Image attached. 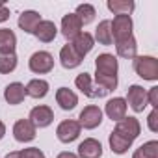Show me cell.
<instances>
[{"instance_id":"obj_1","label":"cell","mask_w":158,"mask_h":158,"mask_svg":"<svg viewBox=\"0 0 158 158\" xmlns=\"http://www.w3.org/2000/svg\"><path fill=\"white\" fill-rule=\"evenodd\" d=\"M134 71L143 80H158V60L154 56H136L132 60Z\"/></svg>"},{"instance_id":"obj_2","label":"cell","mask_w":158,"mask_h":158,"mask_svg":"<svg viewBox=\"0 0 158 158\" xmlns=\"http://www.w3.org/2000/svg\"><path fill=\"white\" fill-rule=\"evenodd\" d=\"M28 67H30V71L35 73V74H47V73H50V71L54 69V58H52V54L47 52V50H37V52H34V54L30 56Z\"/></svg>"},{"instance_id":"obj_3","label":"cell","mask_w":158,"mask_h":158,"mask_svg":"<svg viewBox=\"0 0 158 158\" xmlns=\"http://www.w3.org/2000/svg\"><path fill=\"white\" fill-rule=\"evenodd\" d=\"M74 84H76L78 89H80L86 97H89V99H102V97L108 95V91L102 89L101 86H93L91 76L88 73H80V74H78L76 80H74Z\"/></svg>"},{"instance_id":"obj_4","label":"cell","mask_w":158,"mask_h":158,"mask_svg":"<svg viewBox=\"0 0 158 158\" xmlns=\"http://www.w3.org/2000/svg\"><path fill=\"white\" fill-rule=\"evenodd\" d=\"M102 123V110L95 104H89L86 106L80 115H78V125H80V128H88V130H93L97 128L99 125Z\"/></svg>"},{"instance_id":"obj_5","label":"cell","mask_w":158,"mask_h":158,"mask_svg":"<svg viewBox=\"0 0 158 158\" xmlns=\"http://www.w3.org/2000/svg\"><path fill=\"white\" fill-rule=\"evenodd\" d=\"M110 28H112L114 41L130 37L132 35V19H130V15H115L114 21H110Z\"/></svg>"},{"instance_id":"obj_6","label":"cell","mask_w":158,"mask_h":158,"mask_svg":"<svg viewBox=\"0 0 158 158\" xmlns=\"http://www.w3.org/2000/svg\"><path fill=\"white\" fill-rule=\"evenodd\" d=\"M80 125H78V121H74V119H65V121H61L60 125H58V128H56V136H58V139L61 141V143H71V141H74L78 136H80Z\"/></svg>"},{"instance_id":"obj_7","label":"cell","mask_w":158,"mask_h":158,"mask_svg":"<svg viewBox=\"0 0 158 158\" xmlns=\"http://www.w3.org/2000/svg\"><path fill=\"white\" fill-rule=\"evenodd\" d=\"M114 132H117V134L125 136L127 139L134 141V139L139 136V132H141V125H139V121H138L136 117H123L121 121L115 123Z\"/></svg>"},{"instance_id":"obj_8","label":"cell","mask_w":158,"mask_h":158,"mask_svg":"<svg viewBox=\"0 0 158 158\" xmlns=\"http://www.w3.org/2000/svg\"><path fill=\"white\" fill-rule=\"evenodd\" d=\"M127 104L134 110V112H143L145 106H147V91L138 86V84H132L127 91Z\"/></svg>"},{"instance_id":"obj_9","label":"cell","mask_w":158,"mask_h":158,"mask_svg":"<svg viewBox=\"0 0 158 158\" xmlns=\"http://www.w3.org/2000/svg\"><path fill=\"white\" fill-rule=\"evenodd\" d=\"M28 121H30L35 128H45V127H48V125L54 121V112H52L50 106H45V104L35 106V108H32Z\"/></svg>"},{"instance_id":"obj_10","label":"cell","mask_w":158,"mask_h":158,"mask_svg":"<svg viewBox=\"0 0 158 158\" xmlns=\"http://www.w3.org/2000/svg\"><path fill=\"white\" fill-rule=\"evenodd\" d=\"M95 69L97 73L101 74H110V76H117V69H119V63H117V58L114 54H108V52H102L95 58Z\"/></svg>"},{"instance_id":"obj_11","label":"cell","mask_w":158,"mask_h":158,"mask_svg":"<svg viewBox=\"0 0 158 158\" xmlns=\"http://www.w3.org/2000/svg\"><path fill=\"white\" fill-rule=\"evenodd\" d=\"M61 34L69 41H73L78 34H82V23L78 21V17L74 13L63 15V19H61Z\"/></svg>"},{"instance_id":"obj_12","label":"cell","mask_w":158,"mask_h":158,"mask_svg":"<svg viewBox=\"0 0 158 158\" xmlns=\"http://www.w3.org/2000/svg\"><path fill=\"white\" fill-rule=\"evenodd\" d=\"M78 158H101L102 156V145L95 138H86L78 145Z\"/></svg>"},{"instance_id":"obj_13","label":"cell","mask_w":158,"mask_h":158,"mask_svg":"<svg viewBox=\"0 0 158 158\" xmlns=\"http://www.w3.org/2000/svg\"><path fill=\"white\" fill-rule=\"evenodd\" d=\"M13 138L21 143H28L35 138V127L28 119H19L13 125Z\"/></svg>"},{"instance_id":"obj_14","label":"cell","mask_w":158,"mask_h":158,"mask_svg":"<svg viewBox=\"0 0 158 158\" xmlns=\"http://www.w3.org/2000/svg\"><path fill=\"white\" fill-rule=\"evenodd\" d=\"M71 47L74 48V52L80 56V58H84L88 52H91V48L95 47V39H93V35L89 34V32H82V34H78L73 41H71Z\"/></svg>"},{"instance_id":"obj_15","label":"cell","mask_w":158,"mask_h":158,"mask_svg":"<svg viewBox=\"0 0 158 158\" xmlns=\"http://www.w3.org/2000/svg\"><path fill=\"white\" fill-rule=\"evenodd\" d=\"M106 115L112 119V121H121L123 117H127V101L121 99V97H114L106 102V108H104Z\"/></svg>"},{"instance_id":"obj_16","label":"cell","mask_w":158,"mask_h":158,"mask_svg":"<svg viewBox=\"0 0 158 158\" xmlns=\"http://www.w3.org/2000/svg\"><path fill=\"white\" fill-rule=\"evenodd\" d=\"M41 21H43V19H41V15H39L37 11L28 10V11H23V13L19 15L17 24H19V28H21L23 32H26V34H34L35 28H37V24H39Z\"/></svg>"},{"instance_id":"obj_17","label":"cell","mask_w":158,"mask_h":158,"mask_svg":"<svg viewBox=\"0 0 158 158\" xmlns=\"http://www.w3.org/2000/svg\"><path fill=\"white\" fill-rule=\"evenodd\" d=\"M34 35L41 41V43H50L54 41V37L58 35V28L52 21H41L34 32Z\"/></svg>"},{"instance_id":"obj_18","label":"cell","mask_w":158,"mask_h":158,"mask_svg":"<svg viewBox=\"0 0 158 158\" xmlns=\"http://www.w3.org/2000/svg\"><path fill=\"white\" fill-rule=\"evenodd\" d=\"M115 50H117V54H119L121 58L134 60V58H136V52H138V43H136L134 35L115 41Z\"/></svg>"},{"instance_id":"obj_19","label":"cell","mask_w":158,"mask_h":158,"mask_svg":"<svg viewBox=\"0 0 158 158\" xmlns=\"http://www.w3.org/2000/svg\"><path fill=\"white\" fill-rule=\"evenodd\" d=\"M26 97V89L21 82H11L4 89V99L8 104H21Z\"/></svg>"},{"instance_id":"obj_20","label":"cell","mask_w":158,"mask_h":158,"mask_svg":"<svg viewBox=\"0 0 158 158\" xmlns=\"http://www.w3.org/2000/svg\"><path fill=\"white\" fill-rule=\"evenodd\" d=\"M82 60H84V58H80V56L74 52V48L71 47V43H67V45L61 47V50H60V61H61V65H63L65 69H74V67H78V65L82 63Z\"/></svg>"},{"instance_id":"obj_21","label":"cell","mask_w":158,"mask_h":158,"mask_svg":"<svg viewBox=\"0 0 158 158\" xmlns=\"http://www.w3.org/2000/svg\"><path fill=\"white\" fill-rule=\"evenodd\" d=\"M56 102L60 104L61 110H73L78 104V97L74 91H71L69 88H60L56 91Z\"/></svg>"},{"instance_id":"obj_22","label":"cell","mask_w":158,"mask_h":158,"mask_svg":"<svg viewBox=\"0 0 158 158\" xmlns=\"http://www.w3.org/2000/svg\"><path fill=\"white\" fill-rule=\"evenodd\" d=\"M17 47V35L10 28H0V54L15 52Z\"/></svg>"},{"instance_id":"obj_23","label":"cell","mask_w":158,"mask_h":158,"mask_svg":"<svg viewBox=\"0 0 158 158\" xmlns=\"http://www.w3.org/2000/svg\"><path fill=\"white\" fill-rule=\"evenodd\" d=\"M26 95L32 97V99H43L47 93H48V82L47 80H41V78H34L26 84Z\"/></svg>"},{"instance_id":"obj_24","label":"cell","mask_w":158,"mask_h":158,"mask_svg":"<svg viewBox=\"0 0 158 158\" xmlns=\"http://www.w3.org/2000/svg\"><path fill=\"white\" fill-rule=\"evenodd\" d=\"M106 6L115 15H130L134 11V8H136V4L132 0H108Z\"/></svg>"},{"instance_id":"obj_25","label":"cell","mask_w":158,"mask_h":158,"mask_svg":"<svg viewBox=\"0 0 158 158\" xmlns=\"http://www.w3.org/2000/svg\"><path fill=\"white\" fill-rule=\"evenodd\" d=\"M95 41H99V45H112L114 43V37H112V28H110V21H101L97 30H95V35H93Z\"/></svg>"},{"instance_id":"obj_26","label":"cell","mask_w":158,"mask_h":158,"mask_svg":"<svg viewBox=\"0 0 158 158\" xmlns=\"http://www.w3.org/2000/svg\"><path fill=\"white\" fill-rule=\"evenodd\" d=\"M108 141H110L112 152H115V154H125V152L130 149V145H132L130 139H127L125 136H121V134H117V132H112Z\"/></svg>"},{"instance_id":"obj_27","label":"cell","mask_w":158,"mask_h":158,"mask_svg":"<svg viewBox=\"0 0 158 158\" xmlns=\"http://www.w3.org/2000/svg\"><path fill=\"white\" fill-rule=\"evenodd\" d=\"M132 158H158V141L156 139L145 141L139 149L134 151Z\"/></svg>"},{"instance_id":"obj_28","label":"cell","mask_w":158,"mask_h":158,"mask_svg":"<svg viewBox=\"0 0 158 158\" xmlns=\"http://www.w3.org/2000/svg\"><path fill=\"white\" fill-rule=\"evenodd\" d=\"M74 15L78 17V21H80V23H82V26H84V24L93 23V19H95L97 11H95V8H93L91 4H80V6L76 8Z\"/></svg>"},{"instance_id":"obj_29","label":"cell","mask_w":158,"mask_h":158,"mask_svg":"<svg viewBox=\"0 0 158 158\" xmlns=\"http://www.w3.org/2000/svg\"><path fill=\"white\" fill-rule=\"evenodd\" d=\"M17 67V54L10 52V54H0V74H10L13 73Z\"/></svg>"},{"instance_id":"obj_30","label":"cell","mask_w":158,"mask_h":158,"mask_svg":"<svg viewBox=\"0 0 158 158\" xmlns=\"http://www.w3.org/2000/svg\"><path fill=\"white\" fill-rule=\"evenodd\" d=\"M95 82H97V86H101L102 89H106V91L110 93V91H114V89L117 88V76L95 73Z\"/></svg>"},{"instance_id":"obj_31","label":"cell","mask_w":158,"mask_h":158,"mask_svg":"<svg viewBox=\"0 0 158 158\" xmlns=\"http://www.w3.org/2000/svg\"><path fill=\"white\" fill-rule=\"evenodd\" d=\"M21 158H45V152L37 147H28V149H23L19 151Z\"/></svg>"},{"instance_id":"obj_32","label":"cell","mask_w":158,"mask_h":158,"mask_svg":"<svg viewBox=\"0 0 158 158\" xmlns=\"http://www.w3.org/2000/svg\"><path fill=\"white\" fill-rule=\"evenodd\" d=\"M147 104L152 106V110H158V88H151L147 91Z\"/></svg>"},{"instance_id":"obj_33","label":"cell","mask_w":158,"mask_h":158,"mask_svg":"<svg viewBox=\"0 0 158 158\" xmlns=\"http://www.w3.org/2000/svg\"><path fill=\"white\" fill-rule=\"evenodd\" d=\"M147 125L151 132H158V110H152L147 117Z\"/></svg>"},{"instance_id":"obj_34","label":"cell","mask_w":158,"mask_h":158,"mask_svg":"<svg viewBox=\"0 0 158 158\" xmlns=\"http://www.w3.org/2000/svg\"><path fill=\"white\" fill-rule=\"evenodd\" d=\"M10 19V10L4 6V2H0V23H4Z\"/></svg>"},{"instance_id":"obj_35","label":"cell","mask_w":158,"mask_h":158,"mask_svg":"<svg viewBox=\"0 0 158 158\" xmlns=\"http://www.w3.org/2000/svg\"><path fill=\"white\" fill-rule=\"evenodd\" d=\"M56 158H78V156H76L74 152H69V151H65V152H60Z\"/></svg>"},{"instance_id":"obj_36","label":"cell","mask_w":158,"mask_h":158,"mask_svg":"<svg viewBox=\"0 0 158 158\" xmlns=\"http://www.w3.org/2000/svg\"><path fill=\"white\" fill-rule=\"evenodd\" d=\"M6 158H21V154H19V151H13V152H8Z\"/></svg>"},{"instance_id":"obj_37","label":"cell","mask_w":158,"mask_h":158,"mask_svg":"<svg viewBox=\"0 0 158 158\" xmlns=\"http://www.w3.org/2000/svg\"><path fill=\"white\" fill-rule=\"evenodd\" d=\"M4 134H6V125H4L2 121H0V139L4 138Z\"/></svg>"}]
</instances>
